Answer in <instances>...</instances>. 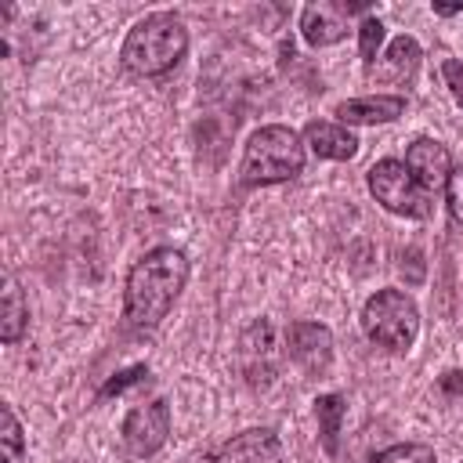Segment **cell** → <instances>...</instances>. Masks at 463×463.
<instances>
[{
    "label": "cell",
    "mask_w": 463,
    "mask_h": 463,
    "mask_svg": "<svg viewBox=\"0 0 463 463\" xmlns=\"http://www.w3.org/2000/svg\"><path fill=\"white\" fill-rule=\"evenodd\" d=\"M188 282V257L184 250L159 246L148 250L127 275V293H123V315L134 329H152L166 318L174 307L177 293Z\"/></svg>",
    "instance_id": "6da1fadb"
},
{
    "label": "cell",
    "mask_w": 463,
    "mask_h": 463,
    "mask_svg": "<svg viewBox=\"0 0 463 463\" xmlns=\"http://www.w3.org/2000/svg\"><path fill=\"white\" fill-rule=\"evenodd\" d=\"M184 51H188L184 22L174 11H156L127 33L119 47V61L134 76H163L184 58Z\"/></svg>",
    "instance_id": "7a4b0ae2"
},
{
    "label": "cell",
    "mask_w": 463,
    "mask_h": 463,
    "mask_svg": "<svg viewBox=\"0 0 463 463\" xmlns=\"http://www.w3.org/2000/svg\"><path fill=\"white\" fill-rule=\"evenodd\" d=\"M300 170H304V141H300V134L293 127L268 123V127L250 134V141L242 148V163H239V181L246 188H260V184L289 181Z\"/></svg>",
    "instance_id": "3957f363"
},
{
    "label": "cell",
    "mask_w": 463,
    "mask_h": 463,
    "mask_svg": "<svg viewBox=\"0 0 463 463\" xmlns=\"http://www.w3.org/2000/svg\"><path fill=\"white\" fill-rule=\"evenodd\" d=\"M362 333L391 351L412 347L420 333V307L402 289H376L362 307Z\"/></svg>",
    "instance_id": "277c9868"
},
{
    "label": "cell",
    "mask_w": 463,
    "mask_h": 463,
    "mask_svg": "<svg viewBox=\"0 0 463 463\" xmlns=\"http://www.w3.org/2000/svg\"><path fill=\"white\" fill-rule=\"evenodd\" d=\"M365 181H369L373 199L383 210H391L398 217H416V221L430 217V195L416 184V177L409 174V166L402 159H391L387 156V159L373 163L369 174H365Z\"/></svg>",
    "instance_id": "5b68a950"
},
{
    "label": "cell",
    "mask_w": 463,
    "mask_h": 463,
    "mask_svg": "<svg viewBox=\"0 0 463 463\" xmlns=\"http://www.w3.org/2000/svg\"><path fill=\"white\" fill-rule=\"evenodd\" d=\"M239 369H242L246 383L257 387V391H264L279 376V340H275V326L268 318H257L242 329V336H239Z\"/></svg>",
    "instance_id": "8992f818"
},
{
    "label": "cell",
    "mask_w": 463,
    "mask_h": 463,
    "mask_svg": "<svg viewBox=\"0 0 463 463\" xmlns=\"http://www.w3.org/2000/svg\"><path fill=\"white\" fill-rule=\"evenodd\" d=\"M119 438L130 456H141V459L156 456L170 438V405L163 398H156L148 405H134L119 427Z\"/></svg>",
    "instance_id": "52a82bcc"
},
{
    "label": "cell",
    "mask_w": 463,
    "mask_h": 463,
    "mask_svg": "<svg viewBox=\"0 0 463 463\" xmlns=\"http://www.w3.org/2000/svg\"><path fill=\"white\" fill-rule=\"evenodd\" d=\"M206 463H282V441L271 427H253L221 441Z\"/></svg>",
    "instance_id": "ba28073f"
},
{
    "label": "cell",
    "mask_w": 463,
    "mask_h": 463,
    "mask_svg": "<svg viewBox=\"0 0 463 463\" xmlns=\"http://www.w3.org/2000/svg\"><path fill=\"white\" fill-rule=\"evenodd\" d=\"M286 351L289 358L307 373V376H322L333 365V333L322 322H293L286 333Z\"/></svg>",
    "instance_id": "9c48e42d"
},
{
    "label": "cell",
    "mask_w": 463,
    "mask_h": 463,
    "mask_svg": "<svg viewBox=\"0 0 463 463\" xmlns=\"http://www.w3.org/2000/svg\"><path fill=\"white\" fill-rule=\"evenodd\" d=\"M405 166H409V174L416 177V184L430 195V192H438V188H445V181H449V174H452V156H449V148L441 145V141H434V137H416L409 148H405V159H402Z\"/></svg>",
    "instance_id": "30bf717a"
},
{
    "label": "cell",
    "mask_w": 463,
    "mask_h": 463,
    "mask_svg": "<svg viewBox=\"0 0 463 463\" xmlns=\"http://www.w3.org/2000/svg\"><path fill=\"white\" fill-rule=\"evenodd\" d=\"M300 33L311 47H329V43H340L347 36V11L333 0H318V4H307L304 14H300Z\"/></svg>",
    "instance_id": "8fae6325"
},
{
    "label": "cell",
    "mask_w": 463,
    "mask_h": 463,
    "mask_svg": "<svg viewBox=\"0 0 463 463\" xmlns=\"http://www.w3.org/2000/svg\"><path fill=\"white\" fill-rule=\"evenodd\" d=\"M304 145H311L315 156L336 159V163H347L358 152V137L344 123H329V119H311L304 127Z\"/></svg>",
    "instance_id": "7c38bea8"
},
{
    "label": "cell",
    "mask_w": 463,
    "mask_h": 463,
    "mask_svg": "<svg viewBox=\"0 0 463 463\" xmlns=\"http://www.w3.org/2000/svg\"><path fill=\"white\" fill-rule=\"evenodd\" d=\"M344 123H391L405 112L402 94H365V98H347L333 109Z\"/></svg>",
    "instance_id": "4fadbf2b"
},
{
    "label": "cell",
    "mask_w": 463,
    "mask_h": 463,
    "mask_svg": "<svg viewBox=\"0 0 463 463\" xmlns=\"http://www.w3.org/2000/svg\"><path fill=\"white\" fill-rule=\"evenodd\" d=\"M416 65H420V43L412 36H394L387 54L380 58V65H373L369 72L383 83H409Z\"/></svg>",
    "instance_id": "5bb4252c"
},
{
    "label": "cell",
    "mask_w": 463,
    "mask_h": 463,
    "mask_svg": "<svg viewBox=\"0 0 463 463\" xmlns=\"http://www.w3.org/2000/svg\"><path fill=\"white\" fill-rule=\"evenodd\" d=\"M29 326V307H25V297L14 282V275H4V311H0V340L4 344H14Z\"/></svg>",
    "instance_id": "9a60e30c"
},
{
    "label": "cell",
    "mask_w": 463,
    "mask_h": 463,
    "mask_svg": "<svg viewBox=\"0 0 463 463\" xmlns=\"http://www.w3.org/2000/svg\"><path fill=\"white\" fill-rule=\"evenodd\" d=\"M344 398L340 394H318L315 398V416H318V434H322V449L329 456H336L340 449V423H344Z\"/></svg>",
    "instance_id": "2e32d148"
},
{
    "label": "cell",
    "mask_w": 463,
    "mask_h": 463,
    "mask_svg": "<svg viewBox=\"0 0 463 463\" xmlns=\"http://www.w3.org/2000/svg\"><path fill=\"white\" fill-rule=\"evenodd\" d=\"M376 463H438L434 449L430 445H420V441H405V445H391L376 456Z\"/></svg>",
    "instance_id": "e0dca14e"
},
{
    "label": "cell",
    "mask_w": 463,
    "mask_h": 463,
    "mask_svg": "<svg viewBox=\"0 0 463 463\" xmlns=\"http://www.w3.org/2000/svg\"><path fill=\"white\" fill-rule=\"evenodd\" d=\"M0 420H4V430H0V441H4V463H18L22 459V427H18V416L11 405H0Z\"/></svg>",
    "instance_id": "ac0fdd59"
},
{
    "label": "cell",
    "mask_w": 463,
    "mask_h": 463,
    "mask_svg": "<svg viewBox=\"0 0 463 463\" xmlns=\"http://www.w3.org/2000/svg\"><path fill=\"white\" fill-rule=\"evenodd\" d=\"M380 43H383V22L380 18H362V25H358V51H362L365 69H373Z\"/></svg>",
    "instance_id": "d6986e66"
},
{
    "label": "cell",
    "mask_w": 463,
    "mask_h": 463,
    "mask_svg": "<svg viewBox=\"0 0 463 463\" xmlns=\"http://www.w3.org/2000/svg\"><path fill=\"white\" fill-rule=\"evenodd\" d=\"M445 206H449V217L456 224H463V163L452 166V174L445 181Z\"/></svg>",
    "instance_id": "ffe728a7"
},
{
    "label": "cell",
    "mask_w": 463,
    "mask_h": 463,
    "mask_svg": "<svg viewBox=\"0 0 463 463\" xmlns=\"http://www.w3.org/2000/svg\"><path fill=\"white\" fill-rule=\"evenodd\" d=\"M145 376H148V369H145V365H130V369L116 373L112 380H105V387L98 391V398L105 402V398H112V394H123L130 383H137V380H145Z\"/></svg>",
    "instance_id": "44dd1931"
},
{
    "label": "cell",
    "mask_w": 463,
    "mask_h": 463,
    "mask_svg": "<svg viewBox=\"0 0 463 463\" xmlns=\"http://www.w3.org/2000/svg\"><path fill=\"white\" fill-rule=\"evenodd\" d=\"M441 76H445V87H449V94H452V101L463 109V61H456V58H449L445 65H441Z\"/></svg>",
    "instance_id": "7402d4cb"
},
{
    "label": "cell",
    "mask_w": 463,
    "mask_h": 463,
    "mask_svg": "<svg viewBox=\"0 0 463 463\" xmlns=\"http://www.w3.org/2000/svg\"><path fill=\"white\" fill-rule=\"evenodd\" d=\"M438 383H441V391H445L449 398H456V394H463V373H456V369H452V373H445V376H441Z\"/></svg>",
    "instance_id": "603a6c76"
},
{
    "label": "cell",
    "mask_w": 463,
    "mask_h": 463,
    "mask_svg": "<svg viewBox=\"0 0 463 463\" xmlns=\"http://www.w3.org/2000/svg\"><path fill=\"white\" fill-rule=\"evenodd\" d=\"M459 11H463V4H434V14H445V18L459 14Z\"/></svg>",
    "instance_id": "cb8c5ba5"
}]
</instances>
